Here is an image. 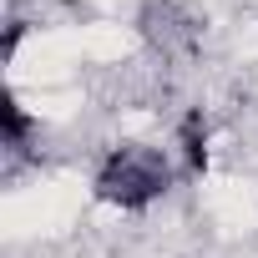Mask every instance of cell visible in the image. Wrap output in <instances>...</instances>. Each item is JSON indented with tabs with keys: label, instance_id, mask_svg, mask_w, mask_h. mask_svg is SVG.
<instances>
[{
	"label": "cell",
	"instance_id": "cell-1",
	"mask_svg": "<svg viewBox=\"0 0 258 258\" xmlns=\"http://www.w3.org/2000/svg\"><path fill=\"white\" fill-rule=\"evenodd\" d=\"M167 182H172V172H167L162 152H152V147H111L106 162L96 167V198L116 203L126 213L157 203L167 192Z\"/></svg>",
	"mask_w": 258,
	"mask_h": 258
},
{
	"label": "cell",
	"instance_id": "cell-2",
	"mask_svg": "<svg viewBox=\"0 0 258 258\" xmlns=\"http://www.w3.org/2000/svg\"><path fill=\"white\" fill-rule=\"evenodd\" d=\"M177 142H182L187 172H192V177H203V172H208V121H203V111H187V116H182Z\"/></svg>",
	"mask_w": 258,
	"mask_h": 258
},
{
	"label": "cell",
	"instance_id": "cell-3",
	"mask_svg": "<svg viewBox=\"0 0 258 258\" xmlns=\"http://www.w3.org/2000/svg\"><path fill=\"white\" fill-rule=\"evenodd\" d=\"M0 126H6V147H21V142L31 137V116L21 111V101H16V96L0 101Z\"/></svg>",
	"mask_w": 258,
	"mask_h": 258
}]
</instances>
